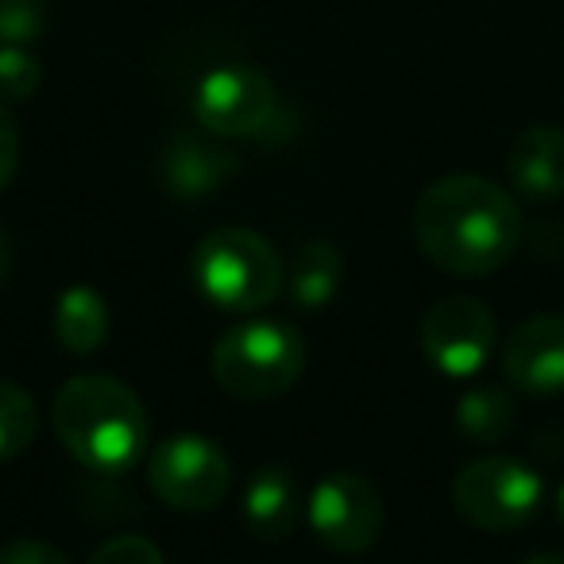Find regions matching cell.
<instances>
[{"label":"cell","instance_id":"obj_1","mask_svg":"<svg viewBox=\"0 0 564 564\" xmlns=\"http://www.w3.org/2000/svg\"><path fill=\"white\" fill-rule=\"evenodd\" d=\"M518 202L491 178L445 174L414 205V236L433 267L460 279L491 274L522 243Z\"/></svg>","mask_w":564,"mask_h":564},{"label":"cell","instance_id":"obj_2","mask_svg":"<svg viewBox=\"0 0 564 564\" xmlns=\"http://www.w3.org/2000/svg\"><path fill=\"white\" fill-rule=\"evenodd\" d=\"M51 417L66 453L97 476H120L148 453V410L132 387L112 376H74L55 394Z\"/></svg>","mask_w":564,"mask_h":564},{"label":"cell","instance_id":"obj_3","mask_svg":"<svg viewBox=\"0 0 564 564\" xmlns=\"http://www.w3.org/2000/svg\"><path fill=\"white\" fill-rule=\"evenodd\" d=\"M197 291L205 302L228 314H256L282 291V259L271 240L251 228H217L194 248L189 259Z\"/></svg>","mask_w":564,"mask_h":564},{"label":"cell","instance_id":"obj_4","mask_svg":"<svg viewBox=\"0 0 564 564\" xmlns=\"http://www.w3.org/2000/svg\"><path fill=\"white\" fill-rule=\"evenodd\" d=\"M306 368V340L294 325L251 317L240 322L213 348V376L220 391L243 402H267L286 394Z\"/></svg>","mask_w":564,"mask_h":564},{"label":"cell","instance_id":"obj_5","mask_svg":"<svg viewBox=\"0 0 564 564\" xmlns=\"http://www.w3.org/2000/svg\"><path fill=\"white\" fill-rule=\"evenodd\" d=\"M453 507L464 522L487 533H507L525 525L541 507V479L533 468L510 456H484L456 471Z\"/></svg>","mask_w":564,"mask_h":564},{"label":"cell","instance_id":"obj_6","mask_svg":"<svg viewBox=\"0 0 564 564\" xmlns=\"http://www.w3.org/2000/svg\"><path fill=\"white\" fill-rule=\"evenodd\" d=\"M194 117L209 135H267L279 120V89L256 66H217L194 89Z\"/></svg>","mask_w":564,"mask_h":564},{"label":"cell","instance_id":"obj_7","mask_svg":"<svg viewBox=\"0 0 564 564\" xmlns=\"http://www.w3.org/2000/svg\"><path fill=\"white\" fill-rule=\"evenodd\" d=\"M148 479L151 491L166 507L202 514L225 499L228 484H232V468H228V456L220 453L217 441L178 433V437H166L163 445L151 448Z\"/></svg>","mask_w":564,"mask_h":564},{"label":"cell","instance_id":"obj_8","mask_svg":"<svg viewBox=\"0 0 564 564\" xmlns=\"http://www.w3.org/2000/svg\"><path fill=\"white\" fill-rule=\"evenodd\" d=\"M310 530L333 553H368L383 533V499L360 471H333L310 491Z\"/></svg>","mask_w":564,"mask_h":564},{"label":"cell","instance_id":"obj_9","mask_svg":"<svg viewBox=\"0 0 564 564\" xmlns=\"http://www.w3.org/2000/svg\"><path fill=\"white\" fill-rule=\"evenodd\" d=\"M495 337L499 329L491 310L468 294L437 299L422 317V352L448 379L476 376L495 352Z\"/></svg>","mask_w":564,"mask_h":564},{"label":"cell","instance_id":"obj_10","mask_svg":"<svg viewBox=\"0 0 564 564\" xmlns=\"http://www.w3.org/2000/svg\"><path fill=\"white\" fill-rule=\"evenodd\" d=\"M507 383L525 394L564 391V314L525 317L510 329L502 348Z\"/></svg>","mask_w":564,"mask_h":564},{"label":"cell","instance_id":"obj_11","mask_svg":"<svg viewBox=\"0 0 564 564\" xmlns=\"http://www.w3.org/2000/svg\"><path fill=\"white\" fill-rule=\"evenodd\" d=\"M507 174L530 202L564 197V128L533 124L518 132L507 151Z\"/></svg>","mask_w":564,"mask_h":564},{"label":"cell","instance_id":"obj_12","mask_svg":"<svg viewBox=\"0 0 564 564\" xmlns=\"http://www.w3.org/2000/svg\"><path fill=\"white\" fill-rule=\"evenodd\" d=\"M236 171V155L217 143L202 140V135H174L163 148L159 159V174H163V186L171 189L182 202H197V197L213 194V189L225 186V178Z\"/></svg>","mask_w":564,"mask_h":564},{"label":"cell","instance_id":"obj_13","mask_svg":"<svg viewBox=\"0 0 564 564\" xmlns=\"http://www.w3.org/2000/svg\"><path fill=\"white\" fill-rule=\"evenodd\" d=\"M243 525L259 541H282L302 518L299 479L286 468H259L243 487Z\"/></svg>","mask_w":564,"mask_h":564},{"label":"cell","instance_id":"obj_14","mask_svg":"<svg viewBox=\"0 0 564 564\" xmlns=\"http://www.w3.org/2000/svg\"><path fill=\"white\" fill-rule=\"evenodd\" d=\"M55 337L70 356H94L109 337V306L94 286H70L55 302Z\"/></svg>","mask_w":564,"mask_h":564},{"label":"cell","instance_id":"obj_15","mask_svg":"<svg viewBox=\"0 0 564 564\" xmlns=\"http://www.w3.org/2000/svg\"><path fill=\"white\" fill-rule=\"evenodd\" d=\"M340 248L329 240H310L306 248H299L291 267V299L299 310H317L340 291Z\"/></svg>","mask_w":564,"mask_h":564},{"label":"cell","instance_id":"obj_16","mask_svg":"<svg viewBox=\"0 0 564 564\" xmlns=\"http://www.w3.org/2000/svg\"><path fill=\"white\" fill-rule=\"evenodd\" d=\"M514 425V402L502 387L495 383H476L460 394L456 402V430L468 441H499L507 437V430Z\"/></svg>","mask_w":564,"mask_h":564},{"label":"cell","instance_id":"obj_17","mask_svg":"<svg viewBox=\"0 0 564 564\" xmlns=\"http://www.w3.org/2000/svg\"><path fill=\"white\" fill-rule=\"evenodd\" d=\"M35 402L24 387L0 379V460H12L35 441Z\"/></svg>","mask_w":564,"mask_h":564},{"label":"cell","instance_id":"obj_18","mask_svg":"<svg viewBox=\"0 0 564 564\" xmlns=\"http://www.w3.org/2000/svg\"><path fill=\"white\" fill-rule=\"evenodd\" d=\"M40 82H43V66L32 51L17 47V43H0V105L35 97Z\"/></svg>","mask_w":564,"mask_h":564},{"label":"cell","instance_id":"obj_19","mask_svg":"<svg viewBox=\"0 0 564 564\" xmlns=\"http://www.w3.org/2000/svg\"><path fill=\"white\" fill-rule=\"evenodd\" d=\"M51 0H0V43L28 47L47 32Z\"/></svg>","mask_w":564,"mask_h":564},{"label":"cell","instance_id":"obj_20","mask_svg":"<svg viewBox=\"0 0 564 564\" xmlns=\"http://www.w3.org/2000/svg\"><path fill=\"white\" fill-rule=\"evenodd\" d=\"M89 564H166V561L155 541L140 538V533H120V538H109L105 545H97Z\"/></svg>","mask_w":564,"mask_h":564},{"label":"cell","instance_id":"obj_21","mask_svg":"<svg viewBox=\"0 0 564 564\" xmlns=\"http://www.w3.org/2000/svg\"><path fill=\"white\" fill-rule=\"evenodd\" d=\"M0 564H70L66 553L40 538H12L0 545Z\"/></svg>","mask_w":564,"mask_h":564},{"label":"cell","instance_id":"obj_22","mask_svg":"<svg viewBox=\"0 0 564 564\" xmlns=\"http://www.w3.org/2000/svg\"><path fill=\"white\" fill-rule=\"evenodd\" d=\"M17 163H20V128L12 120V112L0 105V189L12 182Z\"/></svg>","mask_w":564,"mask_h":564},{"label":"cell","instance_id":"obj_23","mask_svg":"<svg viewBox=\"0 0 564 564\" xmlns=\"http://www.w3.org/2000/svg\"><path fill=\"white\" fill-rule=\"evenodd\" d=\"M9 267H12V248H9V236L0 232V282L9 279Z\"/></svg>","mask_w":564,"mask_h":564},{"label":"cell","instance_id":"obj_24","mask_svg":"<svg viewBox=\"0 0 564 564\" xmlns=\"http://www.w3.org/2000/svg\"><path fill=\"white\" fill-rule=\"evenodd\" d=\"M522 564H564V556H556V553H541V556H530V561H522Z\"/></svg>","mask_w":564,"mask_h":564},{"label":"cell","instance_id":"obj_25","mask_svg":"<svg viewBox=\"0 0 564 564\" xmlns=\"http://www.w3.org/2000/svg\"><path fill=\"white\" fill-rule=\"evenodd\" d=\"M556 514H561V522H564V484L556 487Z\"/></svg>","mask_w":564,"mask_h":564}]
</instances>
